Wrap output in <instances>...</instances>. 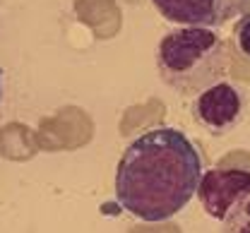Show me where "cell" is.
Here are the masks:
<instances>
[{
    "instance_id": "cell-1",
    "label": "cell",
    "mask_w": 250,
    "mask_h": 233,
    "mask_svg": "<svg viewBox=\"0 0 250 233\" xmlns=\"http://www.w3.org/2000/svg\"><path fill=\"white\" fill-rule=\"evenodd\" d=\"M200 175V152L186 135L152 128L125 149L116 171V197L142 221H166L188 207Z\"/></svg>"
},
{
    "instance_id": "cell-2",
    "label": "cell",
    "mask_w": 250,
    "mask_h": 233,
    "mask_svg": "<svg viewBox=\"0 0 250 233\" xmlns=\"http://www.w3.org/2000/svg\"><path fill=\"white\" fill-rule=\"evenodd\" d=\"M231 65L229 43L212 27H178L156 48V67L178 94H200L226 77Z\"/></svg>"
},
{
    "instance_id": "cell-3",
    "label": "cell",
    "mask_w": 250,
    "mask_h": 233,
    "mask_svg": "<svg viewBox=\"0 0 250 233\" xmlns=\"http://www.w3.org/2000/svg\"><path fill=\"white\" fill-rule=\"evenodd\" d=\"M243 113H246L243 92H238L231 82L224 79L200 92L192 103V120L217 137L231 133L243 120Z\"/></svg>"
},
{
    "instance_id": "cell-4",
    "label": "cell",
    "mask_w": 250,
    "mask_h": 233,
    "mask_svg": "<svg viewBox=\"0 0 250 233\" xmlns=\"http://www.w3.org/2000/svg\"><path fill=\"white\" fill-rule=\"evenodd\" d=\"M159 15L183 27H221L250 10V0H152Z\"/></svg>"
},
{
    "instance_id": "cell-5",
    "label": "cell",
    "mask_w": 250,
    "mask_h": 233,
    "mask_svg": "<svg viewBox=\"0 0 250 233\" xmlns=\"http://www.w3.org/2000/svg\"><path fill=\"white\" fill-rule=\"evenodd\" d=\"M250 190V168L241 166H214L205 171L197 183V195L202 202V209L212 219H224L231 204L243 193Z\"/></svg>"
},
{
    "instance_id": "cell-6",
    "label": "cell",
    "mask_w": 250,
    "mask_h": 233,
    "mask_svg": "<svg viewBox=\"0 0 250 233\" xmlns=\"http://www.w3.org/2000/svg\"><path fill=\"white\" fill-rule=\"evenodd\" d=\"M224 221V231L229 233H250V190L243 193L238 200L231 204V209L226 212Z\"/></svg>"
},
{
    "instance_id": "cell-7",
    "label": "cell",
    "mask_w": 250,
    "mask_h": 233,
    "mask_svg": "<svg viewBox=\"0 0 250 233\" xmlns=\"http://www.w3.org/2000/svg\"><path fill=\"white\" fill-rule=\"evenodd\" d=\"M233 41H236V48L241 51V56L250 60V10L246 15H241V19L236 22V27H233Z\"/></svg>"
},
{
    "instance_id": "cell-8",
    "label": "cell",
    "mask_w": 250,
    "mask_h": 233,
    "mask_svg": "<svg viewBox=\"0 0 250 233\" xmlns=\"http://www.w3.org/2000/svg\"><path fill=\"white\" fill-rule=\"evenodd\" d=\"M0 97H2V89H0Z\"/></svg>"
}]
</instances>
